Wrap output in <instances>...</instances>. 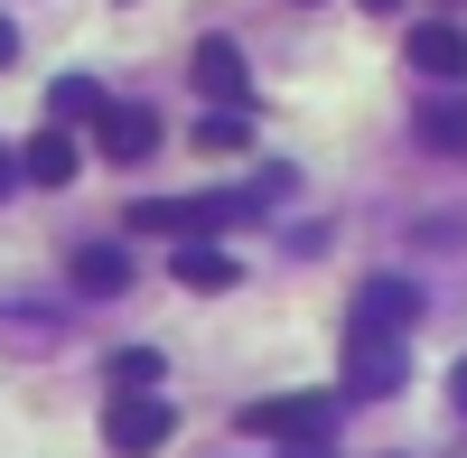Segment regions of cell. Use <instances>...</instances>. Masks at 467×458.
<instances>
[{"label": "cell", "mask_w": 467, "mask_h": 458, "mask_svg": "<svg viewBox=\"0 0 467 458\" xmlns=\"http://www.w3.org/2000/svg\"><path fill=\"white\" fill-rule=\"evenodd\" d=\"M281 197H290V178H281V169H253L244 187H224V197H140V206H131V234L206 244V234H224V224H244L253 206H281Z\"/></svg>", "instance_id": "cell-1"}, {"label": "cell", "mask_w": 467, "mask_h": 458, "mask_svg": "<svg viewBox=\"0 0 467 458\" xmlns=\"http://www.w3.org/2000/svg\"><path fill=\"white\" fill-rule=\"evenodd\" d=\"M103 440L122 449V458H150V449L178 440V411H169L160 393H112V402H103Z\"/></svg>", "instance_id": "cell-2"}, {"label": "cell", "mask_w": 467, "mask_h": 458, "mask_svg": "<svg viewBox=\"0 0 467 458\" xmlns=\"http://www.w3.org/2000/svg\"><path fill=\"white\" fill-rule=\"evenodd\" d=\"M383 393H402V337L356 328L346 337V402H383Z\"/></svg>", "instance_id": "cell-3"}, {"label": "cell", "mask_w": 467, "mask_h": 458, "mask_svg": "<svg viewBox=\"0 0 467 458\" xmlns=\"http://www.w3.org/2000/svg\"><path fill=\"white\" fill-rule=\"evenodd\" d=\"M327 422H337L327 393H271V402L244 411V431H299V440H327Z\"/></svg>", "instance_id": "cell-4"}, {"label": "cell", "mask_w": 467, "mask_h": 458, "mask_svg": "<svg viewBox=\"0 0 467 458\" xmlns=\"http://www.w3.org/2000/svg\"><path fill=\"white\" fill-rule=\"evenodd\" d=\"M94 141H103V160H150V150H160V112L150 103H103Z\"/></svg>", "instance_id": "cell-5"}, {"label": "cell", "mask_w": 467, "mask_h": 458, "mask_svg": "<svg viewBox=\"0 0 467 458\" xmlns=\"http://www.w3.org/2000/svg\"><path fill=\"white\" fill-rule=\"evenodd\" d=\"M402 57H411L420 75H440V85H458V75H467V37H458L449 19H420V28L402 37Z\"/></svg>", "instance_id": "cell-6"}, {"label": "cell", "mask_w": 467, "mask_h": 458, "mask_svg": "<svg viewBox=\"0 0 467 458\" xmlns=\"http://www.w3.org/2000/svg\"><path fill=\"white\" fill-rule=\"evenodd\" d=\"M187 75H197V85H206L215 103H244V94H253V75H244V57H234V37H197Z\"/></svg>", "instance_id": "cell-7"}, {"label": "cell", "mask_w": 467, "mask_h": 458, "mask_svg": "<svg viewBox=\"0 0 467 458\" xmlns=\"http://www.w3.org/2000/svg\"><path fill=\"white\" fill-rule=\"evenodd\" d=\"M169 272H178L187 290H234V281H244V262H234V253L206 234V244H178V253H169Z\"/></svg>", "instance_id": "cell-8"}, {"label": "cell", "mask_w": 467, "mask_h": 458, "mask_svg": "<svg viewBox=\"0 0 467 458\" xmlns=\"http://www.w3.org/2000/svg\"><path fill=\"white\" fill-rule=\"evenodd\" d=\"M411 318H420V290H411V281H374V290H356V328H393V337H402Z\"/></svg>", "instance_id": "cell-9"}, {"label": "cell", "mask_w": 467, "mask_h": 458, "mask_svg": "<svg viewBox=\"0 0 467 458\" xmlns=\"http://www.w3.org/2000/svg\"><path fill=\"white\" fill-rule=\"evenodd\" d=\"M75 281H85L94 299L131 290V253H122V244H75Z\"/></svg>", "instance_id": "cell-10"}, {"label": "cell", "mask_w": 467, "mask_h": 458, "mask_svg": "<svg viewBox=\"0 0 467 458\" xmlns=\"http://www.w3.org/2000/svg\"><path fill=\"white\" fill-rule=\"evenodd\" d=\"M103 85H94V75H57V85H47V112H57V122H103Z\"/></svg>", "instance_id": "cell-11"}, {"label": "cell", "mask_w": 467, "mask_h": 458, "mask_svg": "<svg viewBox=\"0 0 467 458\" xmlns=\"http://www.w3.org/2000/svg\"><path fill=\"white\" fill-rule=\"evenodd\" d=\"M75 178V141L66 131H37L28 141V187H66Z\"/></svg>", "instance_id": "cell-12"}, {"label": "cell", "mask_w": 467, "mask_h": 458, "mask_svg": "<svg viewBox=\"0 0 467 458\" xmlns=\"http://www.w3.org/2000/svg\"><path fill=\"white\" fill-rule=\"evenodd\" d=\"M160 374H169L160 347H122L112 356V393H160Z\"/></svg>", "instance_id": "cell-13"}, {"label": "cell", "mask_w": 467, "mask_h": 458, "mask_svg": "<svg viewBox=\"0 0 467 458\" xmlns=\"http://www.w3.org/2000/svg\"><path fill=\"white\" fill-rule=\"evenodd\" d=\"M411 131L431 141V150H467V103H420V112H411Z\"/></svg>", "instance_id": "cell-14"}, {"label": "cell", "mask_w": 467, "mask_h": 458, "mask_svg": "<svg viewBox=\"0 0 467 458\" xmlns=\"http://www.w3.org/2000/svg\"><path fill=\"white\" fill-rule=\"evenodd\" d=\"M197 141H206V150H224V160H234V150H253V122H244V103H215L206 122H197Z\"/></svg>", "instance_id": "cell-15"}, {"label": "cell", "mask_w": 467, "mask_h": 458, "mask_svg": "<svg viewBox=\"0 0 467 458\" xmlns=\"http://www.w3.org/2000/svg\"><path fill=\"white\" fill-rule=\"evenodd\" d=\"M19 178H28V160H10V141H0V197H10Z\"/></svg>", "instance_id": "cell-16"}, {"label": "cell", "mask_w": 467, "mask_h": 458, "mask_svg": "<svg viewBox=\"0 0 467 458\" xmlns=\"http://www.w3.org/2000/svg\"><path fill=\"white\" fill-rule=\"evenodd\" d=\"M449 402H458V411H467V356H458V374H449Z\"/></svg>", "instance_id": "cell-17"}, {"label": "cell", "mask_w": 467, "mask_h": 458, "mask_svg": "<svg viewBox=\"0 0 467 458\" xmlns=\"http://www.w3.org/2000/svg\"><path fill=\"white\" fill-rule=\"evenodd\" d=\"M356 10H365V19H393V10H402V0H356Z\"/></svg>", "instance_id": "cell-18"}, {"label": "cell", "mask_w": 467, "mask_h": 458, "mask_svg": "<svg viewBox=\"0 0 467 458\" xmlns=\"http://www.w3.org/2000/svg\"><path fill=\"white\" fill-rule=\"evenodd\" d=\"M10 57H19V28H10V19H0V66H10Z\"/></svg>", "instance_id": "cell-19"}, {"label": "cell", "mask_w": 467, "mask_h": 458, "mask_svg": "<svg viewBox=\"0 0 467 458\" xmlns=\"http://www.w3.org/2000/svg\"><path fill=\"white\" fill-rule=\"evenodd\" d=\"M299 10H308V0H299Z\"/></svg>", "instance_id": "cell-20"}]
</instances>
